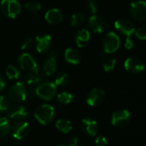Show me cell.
I'll return each instance as SVG.
<instances>
[{"instance_id":"1","label":"cell","mask_w":146,"mask_h":146,"mask_svg":"<svg viewBox=\"0 0 146 146\" xmlns=\"http://www.w3.org/2000/svg\"><path fill=\"white\" fill-rule=\"evenodd\" d=\"M55 115L54 108L49 104H41L38 106L34 111L35 119L42 125H46L50 123Z\"/></svg>"},{"instance_id":"2","label":"cell","mask_w":146,"mask_h":146,"mask_svg":"<svg viewBox=\"0 0 146 146\" xmlns=\"http://www.w3.org/2000/svg\"><path fill=\"white\" fill-rule=\"evenodd\" d=\"M0 9L5 16L14 19L21 13L22 6L17 0H2Z\"/></svg>"},{"instance_id":"3","label":"cell","mask_w":146,"mask_h":146,"mask_svg":"<svg viewBox=\"0 0 146 146\" xmlns=\"http://www.w3.org/2000/svg\"><path fill=\"white\" fill-rule=\"evenodd\" d=\"M9 98L15 103L23 102L28 96L27 87L23 82H16L12 85L8 91Z\"/></svg>"},{"instance_id":"4","label":"cell","mask_w":146,"mask_h":146,"mask_svg":"<svg viewBox=\"0 0 146 146\" xmlns=\"http://www.w3.org/2000/svg\"><path fill=\"white\" fill-rule=\"evenodd\" d=\"M57 92V86L53 82H44L36 87L35 94L40 98L50 101L52 100Z\"/></svg>"},{"instance_id":"5","label":"cell","mask_w":146,"mask_h":146,"mask_svg":"<svg viewBox=\"0 0 146 146\" xmlns=\"http://www.w3.org/2000/svg\"><path fill=\"white\" fill-rule=\"evenodd\" d=\"M120 40L119 36L113 33L109 32L108 33L102 40V45H103V51L106 54H112L118 50L120 48Z\"/></svg>"},{"instance_id":"6","label":"cell","mask_w":146,"mask_h":146,"mask_svg":"<svg viewBox=\"0 0 146 146\" xmlns=\"http://www.w3.org/2000/svg\"><path fill=\"white\" fill-rule=\"evenodd\" d=\"M130 14L133 19L139 21H146V2L144 0L135 1L131 3Z\"/></svg>"},{"instance_id":"7","label":"cell","mask_w":146,"mask_h":146,"mask_svg":"<svg viewBox=\"0 0 146 146\" xmlns=\"http://www.w3.org/2000/svg\"><path fill=\"white\" fill-rule=\"evenodd\" d=\"M115 29L120 33L126 35V37H130L135 32V25L134 23L128 18H120L114 22Z\"/></svg>"},{"instance_id":"8","label":"cell","mask_w":146,"mask_h":146,"mask_svg":"<svg viewBox=\"0 0 146 146\" xmlns=\"http://www.w3.org/2000/svg\"><path fill=\"white\" fill-rule=\"evenodd\" d=\"M131 120V113L127 110H120L115 111L111 119L112 125L117 127H126Z\"/></svg>"},{"instance_id":"9","label":"cell","mask_w":146,"mask_h":146,"mask_svg":"<svg viewBox=\"0 0 146 146\" xmlns=\"http://www.w3.org/2000/svg\"><path fill=\"white\" fill-rule=\"evenodd\" d=\"M18 63L20 67L28 72H38L39 67L34 58L28 53H23L18 57Z\"/></svg>"},{"instance_id":"10","label":"cell","mask_w":146,"mask_h":146,"mask_svg":"<svg viewBox=\"0 0 146 146\" xmlns=\"http://www.w3.org/2000/svg\"><path fill=\"white\" fill-rule=\"evenodd\" d=\"M124 68L126 71L132 74H139L145 70V64L140 58L133 56L125 60Z\"/></svg>"},{"instance_id":"11","label":"cell","mask_w":146,"mask_h":146,"mask_svg":"<svg viewBox=\"0 0 146 146\" xmlns=\"http://www.w3.org/2000/svg\"><path fill=\"white\" fill-rule=\"evenodd\" d=\"M11 133L12 136L18 139H23L26 138L29 133V125L25 121H16L11 126Z\"/></svg>"},{"instance_id":"12","label":"cell","mask_w":146,"mask_h":146,"mask_svg":"<svg viewBox=\"0 0 146 146\" xmlns=\"http://www.w3.org/2000/svg\"><path fill=\"white\" fill-rule=\"evenodd\" d=\"M8 115H9V118L14 122L25 121L28 116V111L24 106L15 105L9 109Z\"/></svg>"},{"instance_id":"13","label":"cell","mask_w":146,"mask_h":146,"mask_svg":"<svg viewBox=\"0 0 146 146\" xmlns=\"http://www.w3.org/2000/svg\"><path fill=\"white\" fill-rule=\"evenodd\" d=\"M59 56V53L56 50L51 51L49 56L46 59L43 63V73L46 76L52 75L57 68V58Z\"/></svg>"},{"instance_id":"14","label":"cell","mask_w":146,"mask_h":146,"mask_svg":"<svg viewBox=\"0 0 146 146\" xmlns=\"http://www.w3.org/2000/svg\"><path fill=\"white\" fill-rule=\"evenodd\" d=\"M104 98L105 92L101 88H94L89 92L86 98V102L89 106L95 107L101 104L103 102Z\"/></svg>"},{"instance_id":"15","label":"cell","mask_w":146,"mask_h":146,"mask_svg":"<svg viewBox=\"0 0 146 146\" xmlns=\"http://www.w3.org/2000/svg\"><path fill=\"white\" fill-rule=\"evenodd\" d=\"M88 25H89V27L90 28V30L95 33H102L105 30L106 26H107L105 20L102 16H100L96 14L92 15L89 17Z\"/></svg>"},{"instance_id":"16","label":"cell","mask_w":146,"mask_h":146,"mask_svg":"<svg viewBox=\"0 0 146 146\" xmlns=\"http://www.w3.org/2000/svg\"><path fill=\"white\" fill-rule=\"evenodd\" d=\"M45 74L41 73L40 70L38 72H28L24 74L22 77L23 83L28 86H34L40 82H42L45 79Z\"/></svg>"},{"instance_id":"17","label":"cell","mask_w":146,"mask_h":146,"mask_svg":"<svg viewBox=\"0 0 146 146\" xmlns=\"http://www.w3.org/2000/svg\"><path fill=\"white\" fill-rule=\"evenodd\" d=\"M81 129L85 134L94 137L97 134L99 127L98 123L95 120L90 118H85L83 119L81 121Z\"/></svg>"},{"instance_id":"18","label":"cell","mask_w":146,"mask_h":146,"mask_svg":"<svg viewBox=\"0 0 146 146\" xmlns=\"http://www.w3.org/2000/svg\"><path fill=\"white\" fill-rule=\"evenodd\" d=\"M36 50L40 53L49 50L52 46V37L48 34H40L36 37Z\"/></svg>"},{"instance_id":"19","label":"cell","mask_w":146,"mask_h":146,"mask_svg":"<svg viewBox=\"0 0 146 146\" xmlns=\"http://www.w3.org/2000/svg\"><path fill=\"white\" fill-rule=\"evenodd\" d=\"M46 21L52 25H57L61 23L63 21V15L58 9H51L46 11L45 15Z\"/></svg>"},{"instance_id":"20","label":"cell","mask_w":146,"mask_h":146,"mask_svg":"<svg viewBox=\"0 0 146 146\" xmlns=\"http://www.w3.org/2000/svg\"><path fill=\"white\" fill-rule=\"evenodd\" d=\"M65 58L67 62L76 65L81 61V54L78 50L73 48H68L65 51Z\"/></svg>"},{"instance_id":"21","label":"cell","mask_w":146,"mask_h":146,"mask_svg":"<svg viewBox=\"0 0 146 146\" xmlns=\"http://www.w3.org/2000/svg\"><path fill=\"white\" fill-rule=\"evenodd\" d=\"M90 33L89 30L85 28H82L77 31L76 34V44L78 47H83L89 40Z\"/></svg>"},{"instance_id":"22","label":"cell","mask_w":146,"mask_h":146,"mask_svg":"<svg viewBox=\"0 0 146 146\" xmlns=\"http://www.w3.org/2000/svg\"><path fill=\"white\" fill-rule=\"evenodd\" d=\"M11 133V125L8 118L0 117V135L8 138Z\"/></svg>"},{"instance_id":"23","label":"cell","mask_w":146,"mask_h":146,"mask_svg":"<svg viewBox=\"0 0 146 146\" xmlns=\"http://www.w3.org/2000/svg\"><path fill=\"white\" fill-rule=\"evenodd\" d=\"M55 127L58 130L64 133H68L72 129V124L70 121L66 119H59L57 121Z\"/></svg>"},{"instance_id":"24","label":"cell","mask_w":146,"mask_h":146,"mask_svg":"<svg viewBox=\"0 0 146 146\" xmlns=\"http://www.w3.org/2000/svg\"><path fill=\"white\" fill-rule=\"evenodd\" d=\"M85 21V15L82 12H77L71 15V25L72 27H77L83 25Z\"/></svg>"},{"instance_id":"25","label":"cell","mask_w":146,"mask_h":146,"mask_svg":"<svg viewBox=\"0 0 146 146\" xmlns=\"http://www.w3.org/2000/svg\"><path fill=\"white\" fill-rule=\"evenodd\" d=\"M70 80V77L68 75V74L66 73H60L59 74L54 80V84L56 85V86H65L69 83Z\"/></svg>"},{"instance_id":"26","label":"cell","mask_w":146,"mask_h":146,"mask_svg":"<svg viewBox=\"0 0 146 146\" xmlns=\"http://www.w3.org/2000/svg\"><path fill=\"white\" fill-rule=\"evenodd\" d=\"M5 74L8 77L9 80H16L19 78L20 75V71L13 65H9L6 68Z\"/></svg>"},{"instance_id":"27","label":"cell","mask_w":146,"mask_h":146,"mask_svg":"<svg viewBox=\"0 0 146 146\" xmlns=\"http://www.w3.org/2000/svg\"><path fill=\"white\" fill-rule=\"evenodd\" d=\"M58 101L62 104H68L72 102L73 100V96L71 93L70 92H60L58 97Z\"/></svg>"},{"instance_id":"28","label":"cell","mask_w":146,"mask_h":146,"mask_svg":"<svg viewBox=\"0 0 146 146\" xmlns=\"http://www.w3.org/2000/svg\"><path fill=\"white\" fill-rule=\"evenodd\" d=\"M40 8H41L40 3L36 1H29V2L26 3V4H25L26 10L30 13H36L40 9Z\"/></svg>"},{"instance_id":"29","label":"cell","mask_w":146,"mask_h":146,"mask_svg":"<svg viewBox=\"0 0 146 146\" xmlns=\"http://www.w3.org/2000/svg\"><path fill=\"white\" fill-rule=\"evenodd\" d=\"M115 65H116L115 59L113 57H108L103 62V69L105 72H111L112 70L114 69Z\"/></svg>"},{"instance_id":"30","label":"cell","mask_w":146,"mask_h":146,"mask_svg":"<svg viewBox=\"0 0 146 146\" xmlns=\"http://www.w3.org/2000/svg\"><path fill=\"white\" fill-rule=\"evenodd\" d=\"M10 108V102L5 96H0V111L9 110Z\"/></svg>"},{"instance_id":"31","label":"cell","mask_w":146,"mask_h":146,"mask_svg":"<svg viewBox=\"0 0 146 146\" xmlns=\"http://www.w3.org/2000/svg\"><path fill=\"white\" fill-rule=\"evenodd\" d=\"M87 9L92 15H96L99 9L98 3L96 0H89L87 4Z\"/></svg>"},{"instance_id":"32","label":"cell","mask_w":146,"mask_h":146,"mask_svg":"<svg viewBox=\"0 0 146 146\" xmlns=\"http://www.w3.org/2000/svg\"><path fill=\"white\" fill-rule=\"evenodd\" d=\"M136 37L140 40H146V27H141L135 30Z\"/></svg>"},{"instance_id":"33","label":"cell","mask_w":146,"mask_h":146,"mask_svg":"<svg viewBox=\"0 0 146 146\" xmlns=\"http://www.w3.org/2000/svg\"><path fill=\"white\" fill-rule=\"evenodd\" d=\"M95 145L96 146H108V140L107 139L102 136L99 135L95 140Z\"/></svg>"},{"instance_id":"34","label":"cell","mask_w":146,"mask_h":146,"mask_svg":"<svg viewBox=\"0 0 146 146\" xmlns=\"http://www.w3.org/2000/svg\"><path fill=\"white\" fill-rule=\"evenodd\" d=\"M32 45H33V39H31V38H26L22 42V44L21 45V48H22V50H25L30 49L32 47Z\"/></svg>"},{"instance_id":"35","label":"cell","mask_w":146,"mask_h":146,"mask_svg":"<svg viewBox=\"0 0 146 146\" xmlns=\"http://www.w3.org/2000/svg\"><path fill=\"white\" fill-rule=\"evenodd\" d=\"M133 46H134V42L132 39L131 36L130 37H126V38L125 40V47L127 50H131V49L133 48Z\"/></svg>"},{"instance_id":"36","label":"cell","mask_w":146,"mask_h":146,"mask_svg":"<svg viewBox=\"0 0 146 146\" xmlns=\"http://www.w3.org/2000/svg\"><path fill=\"white\" fill-rule=\"evenodd\" d=\"M77 143H78V139L77 137H72L68 140L66 145L68 146H77Z\"/></svg>"},{"instance_id":"37","label":"cell","mask_w":146,"mask_h":146,"mask_svg":"<svg viewBox=\"0 0 146 146\" xmlns=\"http://www.w3.org/2000/svg\"><path fill=\"white\" fill-rule=\"evenodd\" d=\"M5 84H6V82H5V79L3 78V76L2 74H0V92H1V91H3V90L4 89V87H5Z\"/></svg>"},{"instance_id":"38","label":"cell","mask_w":146,"mask_h":146,"mask_svg":"<svg viewBox=\"0 0 146 146\" xmlns=\"http://www.w3.org/2000/svg\"><path fill=\"white\" fill-rule=\"evenodd\" d=\"M57 146H68L67 145H65V144H60V145H58Z\"/></svg>"}]
</instances>
